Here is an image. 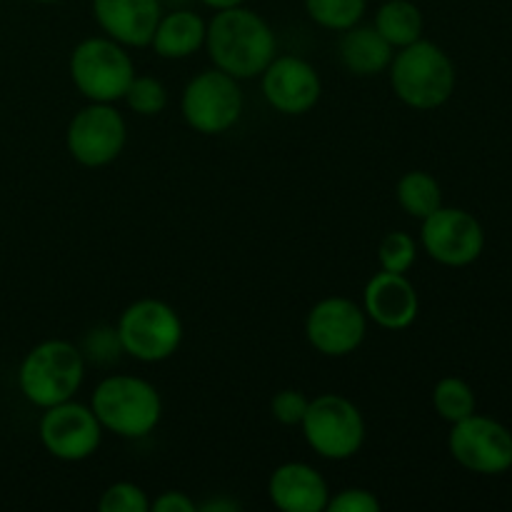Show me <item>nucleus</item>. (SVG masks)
<instances>
[{"mask_svg":"<svg viewBox=\"0 0 512 512\" xmlns=\"http://www.w3.org/2000/svg\"><path fill=\"white\" fill-rule=\"evenodd\" d=\"M150 510L155 512H198V503L183 490H165L150 503Z\"/></svg>","mask_w":512,"mask_h":512,"instance_id":"nucleus-30","label":"nucleus"},{"mask_svg":"<svg viewBox=\"0 0 512 512\" xmlns=\"http://www.w3.org/2000/svg\"><path fill=\"white\" fill-rule=\"evenodd\" d=\"M123 100L140 118H155V115H160L168 108V88L158 78H153V75L135 73Z\"/></svg>","mask_w":512,"mask_h":512,"instance_id":"nucleus-24","label":"nucleus"},{"mask_svg":"<svg viewBox=\"0 0 512 512\" xmlns=\"http://www.w3.org/2000/svg\"><path fill=\"white\" fill-rule=\"evenodd\" d=\"M80 350H83L85 360L98 365H110L123 355L115 325H98V328L88 330Z\"/></svg>","mask_w":512,"mask_h":512,"instance_id":"nucleus-27","label":"nucleus"},{"mask_svg":"<svg viewBox=\"0 0 512 512\" xmlns=\"http://www.w3.org/2000/svg\"><path fill=\"white\" fill-rule=\"evenodd\" d=\"M208 20L193 8L163 10L148 48L163 60H185L205 48Z\"/></svg>","mask_w":512,"mask_h":512,"instance_id":"nucleus-18","label":"nucleus"},{"mask_svg":"<svg viewBox=\"0 0 512 512\" xmlns=\"http://www.w3.org/2000/svg\"><path fill=\"white\" fill-rule=\"evenodd\" d=\"M300 430L308 448L333 463L355 458L368 433L358 405L340 393H320L310 398Z\"/></svg>","mask_w":512,"mask_h":512,"instance_id":"nucleus-7","label":"nucleus"},{"mask_svg":"<svg viewBox=\"0 0 512 512\" xmlns=\"http://www.w3.org/2000/svg\"><path fill=\"white\" fill-rule=\"evenodd\" d=\"M100 512H148L150 498L140 485L130 483V480H118V483L108 485L98 500Z\"/></svg>","mask_w":512,"mask_h":512,"instance_id":"nucleus-26","label":"nucleus"},{"mask_svg":"<svg viewBox=\"0 0 512 512\" xmlns=\"http://www.w3.org/2000/svg\"><path fill=\"white\" fill-rule=\"evenodd\" d=\"M198 510L200 512H240L243 510V505H240L238 500L228 498V495H220V498L198 505Z\"/></svg>","mask_w":512,"mask_h":512,"instance_id":"nucleus-31","label":"nucleus"},{"mask_svg":"<svg viewBox=\"0 0 512 512\" xmlns=\"http://www.w3.org/2000/svg\"><path fill=\"white\" fill-rule=\"evenodd\" d=\"M363 310L370 323L383 330H405L420 313V298L408 273L380 270L363 290Z\"/></svg>","mask_w":512,"mask_h":512,"instance_id":"nucleus-15","label":"nucleus"},{"mask_svg":"<svg viewBox=\"0 0 512 512\" xmlns=\"http://www.w3.org/2000/svg\"><path fill=\"white\" fill-rule=\"evenodd\" d=\"M310 398L298 388H285L280 393L273 395L270 400V413L285 428H300L305 418V410H308Z\"/></svg>","mask_w":512,"mask_h":512,"instance_id":"nucleus-28","label":"nucleus"},{"mask_svg":"<svg viewBox=\"0 0 512 512\" xmlns=\"http://www.w3.org/2000/svg\"><path fill=\"white\" fill-rule=\"evenodd\" d=\"M388 75L395 98L423 113L443 108L458 85L453 58L438 43L425 38L395 50Z\"/></svg>","mask_w":512,"mask_h":512,"instance_id":"nucleus-2","label":"nucleus"},{"mask_svg":"<svg viewBox=\"0 0 512 512\" xmlns=\"http://www.w3.org/2000/svg\"><path fill=\"white\" fill-rule=\"evenodd\" d=\"M420 248L445 268H465L483 255L485 230L468 210L440 205L420 220Z\"/></svg>","mask_w":512,"mask_h":512,"instance_id":"nucleus-11","label":"nucleus"},{"mask_svg":"<svg viewBox=\"0 0 512 512\" xmlns=\"http://www.w3.org/2000/svg\"><path fill=\"white\" fill-rule=\"evenodd\" d=\"M200 3L210 10H228V8H238V5H245V0H200Z\"/></svg>","mask_w":512,"mask_h":512,"instance_id":"nucleus-32","label":"nucleus"},{"mask_svg":"<svg viewBox=\"0 0 512 512\" xmlns=\"http://www.w3.org/2000/svg\"><path fill=\"white\" fill-rule=\"evenodd\" d=\"M375 30L393 45L395 50L423 38V10L413 0H385L375 10Z\"/></svg>","mask_w":512,"mask_h":512,"instance_id":"nucleus-20","label":"nucleus"},{"mask_svg":"<svg viewBox=\"0 0 512 512\" xmlns=\"http://www.w3.org/2000/svg\"><path fill=\"white\" fill-rule=\"evenodd\" d=\"M93 20L100 33L125 48H148L163 3L160 0H93Z\"/></svg>","mask_w":512,"mask_h":512,"instance_id":"nucleus-16","label":"nucleus"},{"mask_svg":"<svg viewBox=\"0 0 512 512\" xmlns=\"http://www.w3.org/2000/svg\"><path fill=\"white\" fill-rule=\"evenodd\" d=\"M418 260V243L405 230H393V233L383 235L378 245V263L380 270L388 273H408Z\"/></svg>","mask_w":512,"mask_h":512,"instance_id":"nucleus-25","label":"nucleus"},{"mask_svg":"<svg viewBox=\"0 0 512 512\" xmlns=\"http://www.w3.org/2000/svg\"><path fill=\"white\" fill-rule=\"evenodd\" d=\"M83 350L63 338H48L33 345L20 360L18 388L35 408L45 410L73 400L85 380Z\"/></svg>","mask_w":512,"mask_h":512,"instance_id":"nucleus-4","label":"nucleus"},{"mask_svg":"<svg viewBox=\"0 0 512 512\" xmlns=\"http://www.w3.org/2000/svg\"><path fill=\"white\" fill-rule=\"evenodd\" d=\"M163 5H170V8H188L190 0H160Z\"/></svg>","mask_w":512,"mask_h":512,"instance_id":"nucleus-33","label":"nucleus"},{"mask_svg":"<svg viewBox=\"0 0 512 512\" xmlns=\"http://www.w3.org/2000/svg\"><path fill=\"white\" fill-rule=\"evenodd\" d=\"M205 50L213 68L235 80H253L278 55V40L263 15L238 5L215 10L205 30Z\"/></svg>","mask_w":512,"mask_h":512,"instance_id":"nucleus-1","label":"nucleus"},{"mask_svg":"<svg viewBox=\"0 0 512 512\" xmlns=\"http://www.w3.org/2000/svg\"><path fill=\"white\" fill-rule=\"evenodd\" d=\"M448 450L460 468L475 475H503L512 468V433L488 415H468L453 423Z\"/></svg>","mask_w":512,"mask_h":512,"instance_id":"nucleus-12","label":"nucleus"},{"mask_svg":"<svg viewBox=\"0 0 512 512\" xmlns=\"http://www.w3.org/2000/svg\"><path fill=\"white\" fill-rule=\"evenodd\" d=\"M268 498L280 512H325L330 488L318 468L290 460L270 473Z\"/></svg>","mask_w":512,"mask_h":512,"instance_id":"nucleus-17","label":"nucleus"},{"mask_svg":"<svg viewBox=\"0 0 512 512\" xmlns=\"http://www.w3.org/2000/svg\"><path fill=\"white\" fill-rule=\"evenodd\" d=\"M368 323L363 305L345 295H330L308 310L305 338L325 358H348L363 345Z\"/></svg>","mask_w":512,"mask_h":512,"instance_id":"nucleus-13","label":"nucleus"},{"mask_svg":"<svg viewBox=\"0 0 512 512\" xmlns=\"http://www.w3.org/2000/svg\"><path fill=\"white\" fill-rule=\"evenodd\" d=\"M303 5L308 18L330 33H343L363 23L368 13V0H303Z\"/></svg>","mask_w":512,"mask_h":512,"instance_id":"nucleus-22","label":"nucleus"},{"mask_svg":"<svg viewBox=\"0 0 512 512\" xmlns=\"http://www.w3.org/2000/svg\"><path fill=\"white\" fill-rule=\"evenodd\" d=\"M433 408L445 423L453 425L473 415L478 400H475V390L470 388V383H465L458 375H445L433 388Z\"/></svg>","mask_w":512,"mask_h":512,"instance_id":"nucleus-23","label":"nucleus"},{"mask_svg":"<svg viewBox=\"0 0 512 512\" xmlns=\"http://www.w3.org/2000/svg\"><path fill=\"white\" fill-rule=\"evenodd\" d=\"M68 73L88 103H118L135 78V63L125 45L108 35H93L73 48Z\"/></svg>","mask_w":512,"mask_h":512,"instance_id":"nucleus-6","label":"nucleus"},{"mask_svg":"<svg viewBox=\"0 0 512 512\" xmlns=\"http://www.w3.org/2000/svg\"><path fill=\"white\" fill-rule=\"evenodd\" d=\"M128 143V123L115 103H88L65 128V150L83 168L115 163Z\"/></svg>","mask_w":512,"mask_h":512,"instance_id":"nucleus-9","label":"nucleus"},{"mask_svg":"<svg viewBox=\"0 0 512 512\" xmlns=\"http://www.w3.org/2000/svg\"><path fill=\"white\" fill-rule=\"evenodd\" d=\"M260 90L275 113L305 115L320 103L323 80L310 60L300 55H275L260 73Z\"/></svg>","mask_w":512,"mask_h":512,"instance_id":"nucleus-14","label":"nucleus"},{"mask_svg":"<svg viewBox=\"0 0 512 512\" xmlns=\"http://www.w3.org/2000/svg\"><path fill=\"white\" fill-rule=\"evenodd\" d=\"M338 55L343 68L358 78H373L390 68L395 48L375 30V25H353L340 33Z\"/></svg>","mask_w":512,"mask_h":512,"instance_id":"nucleus-19","label":"nucleus"},{"mask_svg":"<svg viewBox=\"0 0 512 512\" xmlns=\"http://www.w3.org/2000/svg\"><path fill=\"white\" fill-rule=\"evenodd\" d=\"M395 200L405 215L423 220L443 205V188L425 170H408L400 175L398 185H395Z\"/></svg>","mask_w":512,"mask_h":512,"instance_id":"nucleus-21","label":"nucleus"},{"mask_svg":"<svg viewBox=\"0 0 512 512\" xmlns=\"http://www.w3.org/2000/svg\"><path fill=\"white\" fill-rule=\"evenodd\" d=\"M103 433L93 408L75 398L45 408L38 420L40 445L60 463H83L93 458L103 443Z\"/></svg>","mask_w":512,"mask_h":512,"instance_id":"nucleus-10","label":"nucleus"},{"mask_svg":"<svg viewBox=\"0 0 512 512\" xmlns=\"http://www.w3.org/2000/svg\"><path fill=\"white\" fill-rule=\"evenodd\" d=\"M115 330L123 355L145 365L173 358L185 335L178 310L158 298H140L130 303L120 313Z\"/></svg>","mask_w":512,"mask_h":512,"instance_id":"nucleus-5","label":"nucleus"},{"mask_svg":"<svg viewBox=\"0 0 512 512\" xmlns=\"http://www.w3.org/2000/svg\"><path fill=\"white\" fill-rule=\"evenodd\" d=\"M88 405L105 433L125 440L148 438L163 420V398L158 388L138 375H105L95 385Z\"/></svg>","mask_w":512,"mask_h":512,"instance_id":"nucleus-3","label":"nucleus"},{"mask_svg":"<svg viewBox=\"0 0 512 512\" xmlns=\"http://www.w3.org/2000/svg\"><path fill=\"white\" fill-rule=\"evenodd\" d=\"M383 503L368 488H345L340 493H330L325 512H380Z\"/></svg>","mask_w":512,"mask_h":512,"instance_id":"nucleus-29","label":"nucleus"},{"mask_svg":"<svg viewBox=\"0 0 512 512\" xmlns=\"http://www.w3.org/2000/svg\"><path fill=\"white\" fill-rule=\"evenodd\" d=\"M240 80L218 68H205L185 83L180 113L188 128L200 135H223L235 128L243 115Z\"/></svg>","mask_w":512,"mask_h":512,"instance_id":"nucleus-8","label":"nucleus"},{"mask_svg":"<svg viewBox=\"0 0 512 512\" xmlns=\"http://www.w3.org/2000/svg\"><path fill=\"white\" fill-rule=\"evenodd\" d=\"M30 3H38V5H53V3H60V0H30Z\"/></svg>","mask_w":512,"mask_h":512,"instance_id":"nucleus-34","label":"nucleus"}]
</instances>
